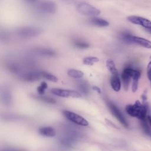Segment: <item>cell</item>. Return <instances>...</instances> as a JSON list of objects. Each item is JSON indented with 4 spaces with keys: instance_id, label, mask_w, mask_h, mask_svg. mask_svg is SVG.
<instances>
[{
    "instance_id": "17",
    "label": "cell",
    "mask_w": 151,
    "mask_h": 151,
    "mask_svg": "<svg viewBox=\"0 0 151 151\" xmlns=\"http://www.w3.org/2000/svg\"><path fill=\"white\" fill-rule=\"evenodd\" d=\"M36 52L41 55L45 56H53L55 54V51L48 48H38L36 50Z\"/></svg>"
},
{
    "instance_id": "33",
    "label": "cell",
    "mask_w": 151,
    "mask_h": 151,
    "mask_svg": "<svg viewBox=\"0 0 151 151\" xmlns=\"http://www.w3.org/2000/svg\"><path fill=\"white\" fill-rule=\"evenodd\" d=\"M150 59H151V56H150Z\"/></svg>"
},
{
    "instance_id": "20",
    "label": "cell",
    "mask_w": 151,
    "mask_h": 151,
    "mask_svg": "<svg viewBox=\"0 0 151 151\" xmlns=\"http://www.w3.org/2000/svg\"><path fill=\"white\" fill-rule=\"evenodd\" d=\"M41 76L42 77H44V78H45L50 81L55 82V83L58 81L57 77L49 73H47L45 71H42V72H41Z\"/></svg>"
},
{
    "instance_id": "9",
    "label": "cell",
    "mask_w": 151,
    "mask_h": 151,
    "mask_svg": "<svg viewBox=\"0 0 151 151\" xmlns=\"http://www.w3.org/2000/svg\"><path fill=\"white\" fill-rule=\"evenodd\" d=\"M127 19L131 23L141 25L145 27L146 29L151 28V21L145 18L139 16L132 15L127 17Z\"/></svg>"
},
{
    "instance_id": "30",
    "label": "cell",
    "mask_w": 151,
    "mask_h": 151,
    "mask_svg": "<svg viewBox=\"0 0 151 151\" xmlns=\"http://www.w3.org/2000/svg\"><path fill=\"white\" fill-rule=\"evenodd\" d=\"M25 1L28 2H30V3H32V2H34L35 1H37V0H25Z\"/></svg>"
},
{
    "instance_id": "16",
    "label": "cell",
    "mask_w": 151,
    "mask_h": 151,
    "mask_svg": "<svg viewBox=\"0 0 151 151\" xmlns=\"http://www.w3.org/2000/svg\"><path fill=\"white\" fill-rule=\"evenodd\" d=\"M121 77H122V80L123 81L124 88L126 91H127L128 89V87H129V83H130L132 77L129 75H128L127 74H126V73H124L123 71H122Z\"/></svg>"
},
{
    "instance_id": "12",
    "label": "cell",
    "mask_w": 151,
    "mask_h": 151,
    "mask_svg": "<svg viewBox=\"0 0 151 151\" xmlns=\"http://www.w3.org/2000/svg\"><path fill=\"white\" fill-rule=\"evenodd\" d=\"M38 132L40 134L47 137H54L55 136V131L52 127H42L39 129Z\"/></svg>"
},
{
    "instance_id": "15",
    "label": "cell",
    "mask_w": 151,
    "mask_h": 151,
    "mask_svg": "<svg viewBox=\"0 0 151 151\" xmlns=\"http://www.w3.org/2000/svg\"><path fill=\"white\" fill-rule=\"evenodd\" d=\"M67 74L71 77L73 78H81L84 76V73L82 71L76 70V69H70L67 71Z\"/></svg>"
},
{
    "instance_id": "2",
    "label": "cell",
    "mask_w": 151,
    "mask_h": 151,
    "mask_svg": "<svg viewBox=\"0 0 151 151\" xmlns=\"http://www.w3.org/2000/svg\"><path fill=\"white\" fill-rule=\"evenodd\" d=\"M43 29L37 27H24L18 28L16 31L18 35L24 38H31L41 34Z\"/></svg>"
},
{
    "instance_id": "28",
    "label": "cell",
    "mask_w": 151,
    "mask_h": 151,
    "mask_svg": "<svg viewBox=\"0 0 151 151\" xmlns=\"http://www.w3.org/2000/svg\"><path fill=\"white\" fill-rule=\"evenodd\" d=\"M147 119H148V121H149V123L151 126V114H149L148 116H147Z\"/></svg>"
},
{
    "instance_id": "24",
    "label": "cell",
    "mask_w": 151,
    "mask_h": 151,
    "mask_svg": "<svg viewBox=\"0 0 151 151\" xmlns=\"http://www.w3.org/2000/svg\"><path fill=\"white\" fill-rule=\"evenodd\" d=\"M38 99L41 100H42L43 101H45V102H47V103H54L55 102V100L52 98H50V97H44V96H42V97H38Z\"/></svg>"
},
{
    "instance_id": "27",
    "label": "cell",
    "mask_w": 151,
    "mask_h": 151,
    "mask_svg": "<svg viewBox=\"0 0 151 151\" xmlns=\"http://www.w3.org/2000/svg\"><path fill=\"white\" fill-rule=\"evenodd\" d=\"M63 2H64L66 4H73L74 2V0H61Z\"/></svg>"
},
{
    "instance_id": "11",
    "label": "cell",
    "mask_w": 151,
    "mask_h": 151,
    "mask_svg": "<svg viewBox=\"0 0 151 151\" xmlns=\"http://www.w3.org/2000/svg\"><path fill=\"white\" fill-rule=\"evenodd\" d=\"M41 76V73L39 72H30L24 74L22 77L23 80L25 81L32 82L38 80Z\"/></svg>"
},
{
    "instance_id": "7",
    "label": "cell",
    "mask_w": 151,
    "mask_h": 151,
    "mask_svg": "<svg viewBox=\"0 0 151 151\" xmlns=\"http://www.w3.org/2000/svg\"><path fill=\"white\" fill-rule=\"evenodd\" d=\"M50 92L57 96H60L61 97H74V98H79L81 97V94L76 91L70 90H65L61 88H54L50 90Z\"/></svg>"
},
{
    "instance_id": "25",
    "label": "cell",
    "mask_w": 151,
    "mask_h": 151,
    "mask_svg": "<svg viewBox=\"0 0 151 151\" xmlns=\"http://www.w3.org/2000/svg\"><path fill=\"white\" fill-rule=\"evenodd\" d=\"M92 88H93V90H94V91L97 92V93H99V94H101V90L100 88H99V87L95 86H93L92 87Z\"/></svg>"
},
{
    "instance_id": "13",
    "label": "cell",
    "mask_w": 151,
    "mask_h": 151,
    "mask_svg": "<svg viewBox=\"0 0 151 151\" xmlns=\"http://www.w3.org/2000/svg\"><path fill=\"white\" fill-rule=\"evenodd\" d=\"M90 22L93 25H95L96 26L100 27H105L109 25V22L107 21L100 18H97V17L92 18L90 19Z\"/></svg>"
},
{
    "instance_id": "18",
    "label": "cell",
    "mask_w": 151,
    "mask_h": 151,
    "mask_svg": "<svg viewBox=\"0 0 151 151\" xmlns=\"http://www.w3.org/2000/svg\"><path fill=\"white\" fill-rule=\"evenodd\" d=\"M140 77V73H137L132 77V90L133 92H136L138 88V82Z\"/></svg>"
},
{
    "instance_id": "31",
    "label": "cell",
    "mask_w": 151,
    "mask_h": 151,
    "mask_svg": "<svg viewBox=\"0 0 151 151\" xmlns=\"http://www.w3.org/2000/svg\"><path fill=\"white\" fill-rule=\"evenodd\" d=\"M146 30H147L149 32H150V33L151 34V28H147V29H146Z\"/></svg>"
},
{
    "instance_id": "19",
    "label": "cell",
    "mask_w": 151,
    "mask_h": 151,
    "mask_svg": "<svg viewBox=\"0 0 151 151\" xmlns=\"http://www.w3.org/2000/svg\"><path fill=\"white\" fill-rule=\"evenodd\" d=\"M99 59L96 57H87L83 59V64L87 65H92L94 63H97Z\"/></svg>"
},
{
    "instance_id": "6",
    "label": "cell",
    "mask_w": 151,
    "mask_h": 151,
    "mask_svg": "<svg viewBox=\"0 0 151 151\" xmlns=\"http://www.w3.org/2000/svg\"><path fill=\"white\" fill-rule=\"evenodd\" d=\"M107 106L110 110V112L111 114L119 120V122L125 127H128L129 124L128 123L125 119L124 116L121 112V111L119 110V109L113 103L110 101L107 102Z\"/></svg>"
},
{
    "instance_id": "10",
    "label": "cell",
    "mask_w": 151,
    "mask_h": 151,
    "mask_svg": "<svg viewBox=\"0 0 151 151\" xmlns=\"http://www.w3.org/2000/svg\"><path fill=\"white\" fill-rule=\"evenodd\" d=\"M110 81L112 89L116 92L119 91L121 88V81L119 77V74H111Z\"/></svg>"
},
{
    "instance_id": "4",
    "label": "cell",
    "mask_w": 151,
    "mask_h": 151,
    "mask_svg": "<svg viewBox=\"0 0 151 151\" xmlns=\"http://www.w3.org/2000/svg\"><path fill=\"white\" fill-rule=\"evenodd\" d=\"M63 114L66 119L76 124L83 126H87L88 125V121L77 113L68 110H63Z\"/></svg>"
},
{
    "instance_id": "5",
    "label": "cell",
    "mask_w": 151,
    "mask_h": 151,
    "mask_svg": "<svg viewBox=\"0 0 151 151\" xmlns=\"http://www.w3.org/2000/svg\"><path fill=\"white\" fill-rule=\"evenodd\" d=\"M122 37L124 41L128 42H134L145 48H151V41L145 38L131 35L127 34L122 35Z\"/></svg>"
},
{
    "instance_id": "26",
    "label": "cell",
    "mask_w": 151,
    "mask_h": 151,
    "mask_svg": "<svg viewBox=\"0 0 151 151\" xmlns=\"http://www.w3.org/2000/svg\"><path fill=\"white\" fill-rule=\"evenodd\" d=\"M147 76L148 79L150 80L151 83V69H147Z\"/></svg>"
},
{
    "instance_id": "32",
    "label": "cell",
    "mask_w": 151,
    "mask_h": 151,
    "mask_svg": "<svg viewBox=\"0 0 151 151\" xmlns=\"http://www.w3.org/2000/svg\"><path fill=\"white\" fill-rule=\"evenodd\" d=\"M4 151H18V150H5Z\"/></svg>"
},
{
    "instance_id": "23",
    "label": "cell",
    "mask_w": 151,
    "mask_h": 151,
    "mask_svg": "<svg viewBox=\"0 0 151 151\" xmlns=\"http://www.w3.org/2000/svg\"><path fill=\"white\" fill-rule=\"evenodd\" d=\"M78 88L81 91H82V93H83L84 94L87 93L88 91V86L86 84H84V83L80 84V85L78 86Z\"/></svg>"
},
{
    "instance_id": "3",
    "label": "cell",
    "mask_w": 151,
    "mask_h": 151,
    "mask_svg": "<svg viewBox=\"0 0 151 151\" xmlns=\"http://www.w3.org/2000/svg\"><path fill=\"white\" fill-rule=\"evenodd\" d=\"M77 10L82 15L93 17L99 15L101 12L100 9L87 2L79 3L77 6Z\"/></svg>"
},
{
    "instance_id": "21",
    "label": "cell",
    "mask_w": 151,
    "mask_h": 151,
    "mask_svg": "<svg viewBox=\"0 0 151 151\" xmlns=\"http://www.w3.org/2000/svg\"><path fill=\"white\" fill-rule=\"evenodd\" d=\"M74 45L75 47H76L77 48H81V49H84V48H88L90 45L88 42L81 41V40H76V41L74 42Z\"/></svg>"
},
{
    "instance_id": "22",
    "label": "cell",
    "mask_w": 151,
    "mask_h": 151,
    "mask_svg": "<svg viewBox=\"0 0 151 151\" xmlns=\"http://www.w3.org/2000/svg\"><path fill=\"white\" fill-rule=\"evenodd\" d=\"M47 87H48V85H47V83H45V81H42L40 85L37 87V91L39 94L42 95L44 93V92H45V90L47 88Z\"/></svg>"
},
{
    "instance_id": "8",
    "label": "cell",
    "mask_w": 151,
    "mask_h": 151,
    "mask_svg": "<svg viewBox=\"0 0 151 151\" xmlns=\"http://www.w3.org/2000/svg\"><path fill=\"white\" fill-rule=\"evenodd\" d=\"M38 8L41 11L48 14H54L57 10L55 4L49 0H45L40 2L38 5Z\"/></svg>"
},
{
    "instance_id": "29",
    "label": "cell",
    "mask_w": 151,
    "mask_h": 151,
    "mask_svg": "<svg viewBox=\"0 0 151 151\" xmlns=\"http://www.w3.org/2000/svg\"><path fill=\"white\" fill-rule=\"evenodd\" d=\"M147 69H151V61L148 63Z\"/></svg>"
},
{
    "instance_id": "1",
    "label": "cell",
    "mask_w": 151,
    "mask_h": 151,
    "mask_svg": "<svg viewBox=\"0 0 151 151\" xmlns=\"http://www.w3.org/2000/svg\"><path fill=\"white\" fill-rule=\"evenodd\" d=\"M125 110L126 113L130 116L136 117L142 121L145 120L147 107L145 104L141 103L140 101L136 100L133 104L126 106Z\"/></svg>"
},
{
    "instance_id": "14",
    "label": "cell",
    "mask_w": 151,
    "mask_h": 151,
    "mask_svg": "<svg viewBox=\"0 0 151 151\" xmlns=\"http://www.w3.org/2000/svg\"><path fill=\"white\" fill-rule=\"evenodd\" d=\"M106 67L108 70L111 73V74H118V71L116 67V65L114 64V62L111 60V59H108L106 61Z\"/></svg>"
}]
</instances>
